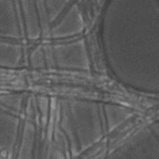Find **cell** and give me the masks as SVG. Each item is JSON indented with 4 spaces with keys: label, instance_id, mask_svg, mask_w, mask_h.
<instances>
[{
    "label": "cell",
    "instance_id": "obj_1",
    "mask_svg": "<svg viewBox=\"0 0 159 159\" xmlns=\"http://www.w3.org/2000/svg\"><path fill=\"white\" fill-rule=\"evenodd\" d=\"M101 26L123 31L142 40L101 35L103 47L142 45L107 62L113 75L117 76L132 61L117 79L132 89L159 93V0H110Z\"/></svg>",
    "mask_w": 159,
    "mask_h": 159
}]
</instances>
